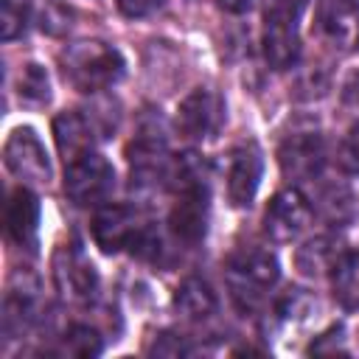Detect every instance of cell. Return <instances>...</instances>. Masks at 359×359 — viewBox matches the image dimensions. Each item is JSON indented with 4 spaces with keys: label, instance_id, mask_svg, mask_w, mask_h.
Wrapping results in <instances>:
<instances>
[{
    "label": "cell",
    "instance_id": "7",
    "mask_svg": "<svg viewBox=\"0 0 359 359\" xmlns=\"http://www.w3.org/2000/svg\"><path fill=\"white\" fill-rule=\"evenodd\" d=\"M314 216V208L309 202L306 194H300L297 188H286V191H278L272 196V202L266 205V213H264V233L272 238V241H294L311 222Z\"/></svg>",
    "mask_w": 359,
    "mask_h": 359
},
{
    "label": "cell",
    "instance_id": "4",
    "mask_svg": "<svg viewBox=\"0 0 359 359\" xmlns=\"http://www.w3.org/2000/svg\"><path fill=\"white\" fill-rule=\"evenodd\" d=\"M314 34L337 53L359 50V0H317Z\"/></svg>",
    "mask_w": 359,
    "mask_h": 359
},
{
    "label": "cell",
    "instance_id": "24",
    "mask_svg": "<svg viewBox=\"0 0 359 359\" xmlns=\"http://www.w3.org/2000/svg\"><path fill=\"white\" fill-rule=\"evenodd\" d=\"M337 160H339V168H342V171L359 177V123H353V126L348 129V135L342 137Z\"/></svg>",
    "mask_w": 359,
    "mask_h": 359
},
{
    "label": "cell",
    "instance_id": "25",
    "mask_svg": "<svg viewBox=\"0 0 359 359\" xmlns=\"http://www.w3.org/2000/svg\"><path fill=\"white\" fill-rule=\"evenodd\" d=\"M121 14L129 17V20H140V17H149L154 14L157 8H163L165 0H115Z\"/></svg>",
    "mask_w": 359,
    "mask_h": 359
},
{
    "label": "cell",
    "instance_id": "19",
    "mask_svg": "<svg viewBox=\"0 0 359 359\" xmlns=\"http://www.w3.org/2000/svg\"><path fill=\"white\" fill-rule=\"evenodd\" d=\"M17 95H20L22 104H34V107L48 104V101H50V81H48L45 67H39V65H34V62L25 65V67L20 70Z\"/></svg>",
    "mask_w": 359,
    "mask_h": 359
},
{
    "label": "cell",
    "instance_id": "23",
    "mask_svg": "<svg viewBox=\"0 0 359 359\" xmlns=\"http://www.w3.org/2000/svg\"><path fill=\"white\" fill-rule=\"evenodd\" d=\"M25 31V6L17 0H3V14H0V36L6 42L17 39Z\"/></svg>",
    "mask_w": 359,
    "mask_h": 359
},
{
    "label": "cell",
    "instance_id": "10",
    "mask_svg": "<svg viewBox=\"0 0 359 359\" xmlns=\"http://www.w3.org/2000/svg\"><path fill=\"white\" fill-rule=\"evenodd\" d=\"M140 230L143 224H137V213L126 205H104L93 216V238L104 252H121L132 247Z\"/></svg>",
    "mask_w": 359,
    "mask_h": 359
},
{
    "label": "cell",
    "instance_id": "3",
    "mask_svg": "<svg viewBox=\"0 0 359 359\" xmlns=\"http://www.w3.org/2000/svg\"><path fill=\"white\" fill-rule=\"evenodd\" d=\"M112 188H115V168L107 157L87 151L67 163L65 194L70 196V202H76L81 208L98 205L112 194Z\"/></svg>",
    "mask_w": 359,
    "mask_h": 359
},
{
    "label": "cell",
    "instance_id": "20",
    "mask_svg": "<svg viewBox=\"0 0 359 359\" xmlns=\"http://www.w3.org/2000/svg\"><path fill=\"white\" fill-rule=\"evenodd\" d=\"M306 0H264V28H289L297 31Z\"/></svg>",
    "mask_w": 359,
    "mask_h": 359
},
{
    "label": "cell",
    "instance_id": "15",
    "mask_svg": "<svg viewBox=\"0 0 359 359\" xmlns=\"http://www.w3.org/2000/svg\"><path fill=\"white\" fill-rule=\"evenodd\" d=\"M348 250L342 247V241L337 236H314L309 238L297 252H294V264L306 278H323L331 275L337 261L345 255Z\"/></svg>",
    "mask_w": 359,
    "mask_h": 359
},
{
    "label": "cell",
    "instance_id": "17",
    "mask_svg": "<svg viewBox=\"0 0 359 359\" xmlns=\"http://www.w3.org/2000/svg\"><path fill=\"white\" fill-rule=\"evenodd\" d=\"M331 289L342 309H359V252H345L334 272H331Z\"/></svg>",
    "mask_w": 359,
    "mask_h": 359
},
{
    "label": "cell",
    "instance_id": "2",
    "mask_svg": "<svg viewBox=\"0 0 359 359\" xmlns=\"http://www.w3.org/2000/svg\"><path fill=\"white\" fill-rule=\"evenodd\" d=\"M280 275L278 258L264 247H241L227 261V283L241 309H255Z\"/></svg>",
    "mask_w": 359,
    "mask_h": 359
},
{
    "label": "cell",
    "instance_id": "9",
    "mask_svg": "<svg viewBox=\"0 0 359 359\" xmlns=\"http://www.w3.org/2000/svg\"><path fill=\"white\" fill-rule=\"evenodd\" d=\"M278 163L283 177L309 182L323 174L325 165V140L320 132H294L278 149Z\"/></svg>",
    "mask_w": 359,
    "mask_h": 359
},
{
    "label": "cell",
    "instance_id": "6",
    "mask_svg": "<svg viewBox=\"0 0 359 359\" xmlns=\"http://www.w3.org/2000/svg\"><path fill=\"white\" fill-rule=\"evenodd\" d=\"M224 123V101L210 87L191 90L177 107V129L191 140L213 137Z\"/></svg>",
    "mask_w": 359,
    "mask_h": 359
},
{
    "label": "cell",
    "instance_id": "8",
    "mask_svg": "<svg viewBox=\"0 0 359 359\" xmlns=\"http://www.w3.org/2000/svg\"><path fill=\"white\" fill-rule=\"evenodd\" d=\"M210 194H208V182H194L177 191V202L171 208L168 224L171 233L177 236V241L194 247L205 238L208 233V213H210Z\"/></svg>",
    "mask_w": 359,
    "mask_h": 359
},
{
    "label": "cell",
    "instance_id": "13",
    "mask_svg": "<svg viewBox=\"0 0 359 359\" xmlns=\"http://www.w3.org/2000/svg\"><path fill=\"white\" fill-rule=\"evenodd\" d=\"M53 137L65 163L93 151L95 143V123L81 112H62L53 118Z\"/></svg>",
    "mask_w": 359,
    "mask_h": 359
},
{
    "label": "cell",
    "instance_id": "21",
    "mask_svg": "<svg viewBox=\"0 0 359 359\" xmlns=\"http://www.w3.org/2000/svg\"><path fill=\"white\" fill-rule=\"evenodd\" d=\"M34 14H36L39 28L48 31V34H53V36L65 34L70 28V20H73L70 11L62 6V0H39L34 6Z\"/></svg>",
    "mask_w": 359,
    "mask_h": 359
},
{
    "label": "cell",
    "instance_id": "22",
    "mask_svg": "<svg viewBox=\"0 0 359 359\" xmlns=\"http://www.w3.org/2000/svg\"><path fill=\"white\" fill-rule=\"evenodd\" d=\"M65 351L73 356H95L101 351V339L90 325H70L65 334Z\"/></svg>",
    "mask_w": 359,
    "mask_h": 359
},
{
    "label": "cell",
    "instance_id": "18",
    "mask_svg": "<svg viewBox=\"0 0 359 359\" xmlns=\"http://www.w3.org/2000/svg\"><path fill=\"white\" fill-rule=\"evenodd\" d=\"M311 208H314L325 222H331V224H342V222L351 216V210H353L351 194H348L342 185H323V188L317 191Z\"/></svg>",
    "mask_w": 359,
    "mask_h": 359
},
{
    "label": "cell",
    "instance_id": "14",
    "mask_svg": "<svg viewBox=\"0 0 359 359\" xmlns=\"http://www.w3.org/2000/svg\"><path fill=\"white\" fill-rule=\"evenodd\" d=\"M36 224H39V202L28 188H17L8 196L6 208V230L8 238L20 247H31L36 238Z\"/></svg>",
    "mask_w": 359,
    "mask_h": 359
},
{
    "label": "cell",
    "instance_id": "11",
    "mask_svg": "<svg viewBox=\"0 0 359 359\" xmlns=\"http://www.w3.org/2000/svg\"><path fill=\"white\" fill-rule=\"evenodd\" d=\"M53 275H56L59 292H62L67 300L87 303V300H93L95 292H98V275H95L93 264L84 258L81 250H73V247L59 250Z\"/></svg>",
    "mask_w": 359,
    "mask_h": 359
},
{
    "label": "cell",
    "instance_id": "26",
    "mask_svg": "<svg viewBox=\"0 0 359 359\" xmlns=\"http://www.w3.org/2000/svg\"><path fill=\"white\" fill-rule=\"evenodd\" d=\"M151 353H157V356H180V353H191V348L177 334H160L154 339V345H151Z\"/></svg>",
    "mask_w": 359,
    "mask_h": 359
},
{
    "label": "cell",
    "instance_id": "16",
    "mask_svg": "<svg viewBox=\"0 0 359 359\" xmlns=\"http://www.w3.org/2000/svg\"><path fill=\"white\" fill-rule=\"evenodd\" d=\"M174 306L185 320H208L216 314V294L202 278H185L174 292Z\"/></svg>",
    "mask_w": 359,
    "mask_h": 359
},
{
    "label": "cell",
    "instance_id": "27",
    "mask_svg": "<svg viewBox=\"0 0 359 359\" xmlns=\"http://www.w3.org/2000/svg\"><path fill=\"white\" fill-rule=\"evenodd\" d=\"M219 6L224 11H230V14H244V11H250L252 0H219Z\"/></svg>",
    "mask_w": 359,
    "mask_h": 359
},
{
    "label": "cell",
    "instance_id": "5",
    "mask_svg": "<svg viewBox=\"0 0 359 359\" xmlns=\"http://www.w3.org/2000/svg\"><path fill=\"white\" fill-rule=\"evenodd\" d=\"M3 160L6 168L20 177L22 182H48L50 180V157L31 126H17L11 129L6 146H3Z\"/></svg>",
    "mask_w": 359,
    "mask_h": 359
},
{
    "label": "cell",
    "instance_id": "1",
    "mask_svg": "<svg viewBox=\"0 0 359 359\" xmlns=\"http://www.w3.org/2000/svg\"><path fill=\"white\" fill-rule=\"evenodd\" d=\"M62 73L79 93H101L123 76V56L118 48L101 39H79L59 53Z\"/></svg>",
    "mask_w": 359,
    "mask_h": 359
},
{
    "label": "cell",
    "instance_id": "12",
    "mask_svg": "<svg viewBox=\"0 0 359 359\" xmlns=\"http://www.w3.org/2000/svg\"><path fill=\"white\" fill-rule=\"evenodd\" d=\"M264 160L255 143H244L230 154L227 168V196L233 208H250L255 199V191L261 185Z\"/></svg>",
    "mask_w": 359,
    "mask_h": 359
}]
</instances>
